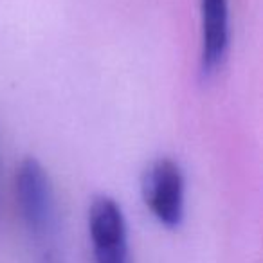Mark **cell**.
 <instances>
[{"instance_id": "obj_1", "label": "cell", "mask_w": 263, "mask_h": 263, "mask_svg": "<svg viewBox=\"0 0 263 263\" xmlns=\"http://www.w3.org/2000/svg\"><path fill=\"white\" fill-rule=\"evenodd\" d=\"M15 197L20 216L31 236L36 240L49 236L56 220L54 193L47 172L36 159H24L16 168Z\"/></svg>"}, {"instance_id": "obj_2", "label": "cell", "mask_w": 263, "mask_h": 263, "mask_svg": "<svg viewBox=\"0 0 263 263\" xmlns=\"http://www.w3.org/2000/svg\"><path fill=\"white\" fill-rule=\"evenodd\" d=\"M184 195V173L173 159L161 157L148 166L143 177V198L161 226L177 229L182 223Z\"/></svg>"}, {"instance_id": "obj_3", "label": "cell", "mask_w": 263, "mask_h": 263, "mask_svg": "<svg viewBox=\"0 0 263 263\" xmlns=\"http://www.w3.org/2000/svg\"><path fill=\"white\" fill-rule=\"evenodd\" d=\"M88 236L94 263H130L126 218L108 195L96 197L88 208Z\"/></svg>"}, {"instance_id": "obj_4", "label": "cell", "mask_w": 263, "mask_h": 263, "mask_svg": "<svg viewBox=\"0 0 263 263\" xmlns=\"http://www.w3.org/2000/svg\"><path fill=\"white\" fill-rule=\"evenodd\" d=\"M202 13V69L213 72L226 58L229 47L227 0H200Z\"/></svg>"}, {"instance_id": "obj_5", "label": "cell", "mask_w": 263, "mask_h": 263, "mask_svg": "<svg viewBox=\"0 0 263 263\" xmlns=\"http://www.w3.org/2000/svg\"><path fill=\"white\" fill-rule=\"evenodd\" d=\"M40 263H58V258H56L54 252H45V254L42 256Z\"/></svg>"}]
</instances>
